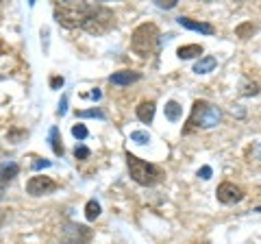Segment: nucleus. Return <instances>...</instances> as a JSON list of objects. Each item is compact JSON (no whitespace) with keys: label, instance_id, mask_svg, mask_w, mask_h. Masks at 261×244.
<instances>
[{"label":"nucleus","instance_id":"nucleus-23","mask_svg":"<svg viewBox=\"0 0 261 244\" xmlns=\"http://www.w3.org/2000/svg\"><path fill=\"white\" fill-rule=\"evenodd\" d=\"M89 155H92V153H89V149H87V146H83V144L76 146V149H74V157H76V159H81V161H85Z\"/></svg>","mask_w":261,"mask_h":244},{"label":"nucleus","instance_id":"nucleus-19","mask_svg":"<svg viewBox=\"0 0 261 244\" xmlns=\"http://www.w3.org/2000/svg\"><path fill=\"white\" fill-rule=\"evenodd\" d=\"M130 142H135V144H148L150 142V135H148V131H133V133H130Z\"/></svg>","mask_w":261,"mask_h":244},{"label":"nucleus","instance_id":"nucleus-15","mask_svg":"<svg viewBox=\"0 0 261 244\" xmlns=\"http://www.w3.org/2000/svg\"><path fill=\"white\" fill-rule=\"evenodd\" d=\"M20 173V168L18 164H5V166H0V185L7 183V181H11V179H15V175Z\"/></svg>","mask_w":261,"mask_h":244},{"label":"nucleus","instance_id":"nucleus-21","mask_svg":"<svg viewBox=\"0 0 261 244\" xmlns=\"http://www.w3.org/2000/svg\"><path fill=\"white\" fill-rule=\"evenodd\" d=\"M257 94H259V85L257 83H244L242 96H257Z\"/></svg>","mask_w":261,"mask_h":244},{"label":"nucleus","instance_id":"nucleus-25","mask_svg":"<svg viewBox=\"0 0 261 244\" xmlns=\"http://www.w3.org/2000/svg\"><path fill=\"white\" fill-rule=\"evenodd\" d=\"M211 173H214V170H211L209 166H202V168L198 170V177H200V179H211Z\"/></svg>","mask_w":261,"mask_h":244},{"label":"nucleus","instance_id":"nucleus-11","mask_svg":"<svg viewBox=\"0 0 261 244\" xmlns=\"http://www.w3.org/2000/svg\"><path fill=\"white\" fill-rule=\"evenodd\" d=\"M154 109H157V105H154V101H142L140 105H137V118H140L142 122H146V125H150L152 118H154Z\"/></svg>","mask_w":261,"mask_h":244},{"label":"nucleus","instance_id":"nucleus-24","mask_svg":"<svg viewBox=\"0 0 261 244\" xmlns=\"http://www.w3.org/2000/svg\"><path fill=\"white\" fill-rule=\"evenodd\" d=\"M157 3V7H161V9H174L178 0H154Z\"/></svg>","mask_w":261,"mask_h":244},{"label":"nucleus","instance_id":"nucleus-9","mask_svg":"<svg viewBox=\"0 0 261 244\" xmlns=\"http://www.w3.org/2000/svg\"><path fill=\"white\" fill-rule=\"evenodd\" d=\"M178 24H181L183 29H190V31H196V33H202V35H214V27L207 22H196L192 18H178Z\"/></svg>","mask_w":261,"mask_h":244},{"label":"nucleus","instance_id":"nucleus-35","mask_svg":"<svg viewBox=\"0 0 261 244\" xmlns=\"http://www.w3.org/2000/svg\"><path fill=\"white\" fill-rule=\"evenodd\" d=\"M0 81H3V77H0Z\"/></svg>","mask_w":261,"mask_h":244},{"label":"nucleus","instance_id":"nucleus-34","mask_svg":"<svg viewBox=\"0 0 261 244\" xmlns=\"http://www.w3.org/2000/svg\"><path fill=\"white\" fill-rule=\"evenodd\" d=\"M202 244H209V242H202Z\"/></svg>","mask_w":261,"mask_h":244},{"label":"nucleus","instance_id":"nucleus-5","mask_svg":"<svg viewBox=\"0 0 261 244\" xmlns=\"http://www.w3.org/2000/svg\"><path fill=\"white\" fill-rule=\"evenodd\" d=\"M126 164H128V173H130V179H133L135 183L140 185H154L159 181V170L154 168L152 164H148V161H144L140 157L130 155V153H126Z\"/></svg>","mask_w":261,"mask_h":244},{"label":"nucleus","instance_id":"nucleus-8","mask_svg":"<svg viewBox=\"0 0 261 244\" xmlns=\"http://www.w3.org/2000/svg\"><path fill=\"white\" fill-rule=\"evenodd\" d=\"M92 238V231L83 225H68L61 231V242L63 244H85Z\"/></svg>","mask_w":261,"mask_h":244},{"label":"nucleus","instance_id":"nucleus-30","mask_svg":"<svg viewBox=\"0 0 261 244\" xmlns=\"http://www.w3.org/2000/svg\"><path fill=\"white\" fill-rule=\"evenodd\" d=\"M5 218H7V209H0V225L5 223Z\"/></svg>","mask_w":261,"mask_h":244},{"label":"nucleus","instance_id":"nucleus-28","mask_svg":"<svg viewBox=\"0 0 261 244\" xmlns=\"http://www.w3.org/2000/svg\"><path fill=\"white\" fill-rule=\"evenodd\" d=\"M48 166H50V161H48V159H39V161H35V164H33V168H35V170H39V168H48Z\"/></svg>","mask_w":261,"mask_h":244},{"label":"nucleus","instance_id":"nucleus-1","mask_svg":"<svg viewBox=\"0 0 261 244\" xmlns=\"http://www.w3.org/2000/svg\"><path fill=\"white\" fill-rule=\"evenodd\" d=\"M159 37H161L159 29L154 27L152 22H144L133 31V35H130V48H133L135 55H140L146 59V57H150L154 51H157Z\"/></svg>","mask_w":261,"mask_h":244},{"label":"nucleus","instance_id":"nucleus-14","mask_svg":"<svg viewBox=\"0 0 261 244\" xmlns=\"http://www.w3.org/2000/svg\"><path fill=\"white\" fill-rule=\"evenodd\" d=\"M48 142H50V146H53V153H55L57 157H61L63 153H65L63 144H61V137H59V129H57V127H53V129H50V135H48Z\"/></svg>","mask_w":261,"mask_h":244},{"label":"nucleus","instance_id":"nucleus-3","mask_svg":"<svg viewBox=\"0 0 261 244\" xmlns=\"http://www.w3.org/2000/svg\"><path fill=\"white\" fill-rule=\"evenodd\" d=\"M218 122H220V109L214 103L194 101V107H192L190 118H187L185 131H192V129H214Z\"/></svg>","mask_w":261,"mask_h":244},{"label":"nucleus","instance_id":"nucleus-33","mask_svg":"<svg viewBox=\"0 0 261 244\" xmlns=\"http://www.w3.org/2000/svg\"><path fill=\"white\" fill-rule=\"evenodd\" d=\"M257 211H261V207H257Z\"/></svg>","mask_w":261,"mask_h":244},{"label":"nucleus","instance_id":"nucleus-6","mask_svg":"<svg viewBox=\"0 0 261 244\" xmlns=\"http://www.w3.org/2000/svg\"><path fill=\"white\" fill-rule=\"evenodd\" d=\"M216 197H218V201L222 203V205H235V203H240L244 199V190L238 188V185L231 183V181H224V183L218 185Z\"/></svg>","mask_w":261,"mask_h":244},{"label":"nucleus","instance_id":"nucleus-10","mask_svg":"<svg viewBox=\"0 0 261 244\" xmlns=\"http://www.w3.org/2000/svg\"><path fill=\"white\" fill-rule=\"evenodd\" d=\"M142 75L140 72H133V70H122V72H113V75L109 77V81L113 85H130L135 83V81H140Z\"/></svg>","mask_w":261,"mask_h":244},{"label":"nucleus","instance_id":"nucleus-20","mask_svg":"<svg viewBox=\"0 0 261 244\" xmlns=\"http://www.w3.org/2000/svg\"><path fill=\"white\" fill-rule=\"evenodd\" d=\"M76 116L79 118H105V111L100 109H85V111H76Z\"/></svg>","mask_w":261,"mask_h":244},{"label":"nucleus","instance_id":"nucleus-7","mask_svg":"<svg viewBox=\"0 0 261 244\" xmlns=\"http://www.w3.org/2000/svg\"><path fill=\"white\" fill-rule=\"evenodd\" d=\"M57 190V183L53 181L50 177H31L29 183H27V192L31 194V197H44V194H50Z\"/></svg>","mask_w":261,"mask_h":244},{"label":"nucleus","instance_id":"nucleus-31","mask_svg":"<svg viewBox=\"0 0 261 244\" xmlns=\"http://www.w3.org/2000/svg\"><path fill=\"white\" fill-rule=\"evenodd\" d=\"M257 155H259V159H261V144L257 146Z\"/></svg>","mask_w":261,"mask_h":244},{"label":"nucleus","instance_id":"nucleus-18","mask_svg":"<svg viewBox=\"0 0 261 244\" xmlns=\"http://www.w3.org/2000/svg\"><path fill=\"white\" fill-rule=\"evenodd\" d=\"M255 24L252 22H244V24H240L238 29H235V35H238L240 39H248V37H252V33H255Z\"/></svg>","mask_w":261,"mask_h":244},{"label":"nucleus","instance_id":"nucleus-16","mask_svg":"<svg viewBox=\"0 0 261 244\" xmlns=\"http://www.w3.org/2000/svg\"><path fill=\"white\" fill-rule=\"evenodd\" d=\"M181 113H183V109H181V105H178L176 101H168L166 103V118L170 122H176L178 118H181Z\"/></svg>","mask_w":261,"mask_h":244},{"label":"nucleus","instance_id":"nucleus-22","mask_svg":"<svg viewBox=\"0 0 261 244\" xmlns=\"http://www.w3.org/2000/svg\"><path fill=\"white\" fill-rule=\"evenodd\" d=\"M72 135H74L76 140H85V137H87L89 133H87L85 125H74V127H72Z\"/></svg>","mask_w":261,"mask_h":244},{"label":"nucleus","instance_id":"nucleus-2","mask_svg":"<svg viewBox=\"0 0 261 244\" xmlns=\"http://www.w3.org/2000/svg\"><path fill=\"white\" fill-rule=\"evenodd\" d=\"M89 11H92V5H87V3H57L55 5V18L65 29L83 27Z\"/></svg>","mask_w":261,"mask_h":244},{"label":"nucleus","instance_id":"nucleus-29","mask_svg":"<svg viewBox=\"0 0 261 244\" xmlns=\"http://www.w3.org/2000/svg\"><path fill=\"white\" fill-rule=\"evenodd\" d=\"M100 96H102V94H100V89H94V92H92V94H89V99H94V101H98V99H100Z\"/></svg>","mask_w":261,"mask_h":244},{"label":"nucleus","instance_id":"nucleus-32","mask_svg":"<svg viewBox=\"0 0 261 244\" xmlns=\"http://www.w3.org/2000/svg\"><path fill=\"white\" fill-rule=\"evenodd\" d=\"M0 201H3V192H0Z\"/></svg>","mask_w":261,"mask_h":244},{"label":"nucleus","instance_id":"nucleus-26","mask_svg":"<svg viewBox=\"0 0 261 244\" xmlns=\"http://www.w3.org/2000/svg\"><path fill=\"white\" fill-rule=\"evenodd\" d=\"M63 83H65L63 77H53V79H50V87H53V89H57V87H63Z\"/></svg>","mask_w":261,"mask_h":244},{"label":"nucleus","instance_id":"nucleus-4","mask_svg":"<svg viewBox=\"0 0 261 244\" xmlns=\"http://www.w3.org/2000/svg\"><path fill=\"white\" fill-rule=\"evenodd\" d=\"M113 24H116V15H113L109 7L92 5V11H89V15L85 18L81 29H85L87 33H92V35H105L107 31L113 29Z\"/></svg>","mask_w":261,"mask_h":244},{"label":"nucleus","instance_id":"nucleus-17","mask_svg":"<svg viewBox=\"0 0 261 244\" xmlns=\"http://www.w3.org/2000/svg\"><path fill=\"white\" fill-rule=\"evenodd\" d=\"M100 216V203L98 201H87V205H85V218L87 221H96V218Z\"/></svg>","mask_w":261,"mask_h":244},{"label":"nucleus","instance_id":"nucleus-27","mask_svg":"<svg viewBox=\"0 0 261 244\" xmlns=\"http://www.w3.org/2000/svg\"><path fill=\"white\" fill-rule=\"evenodd\" d=\"M65 111H68V99L63 96V99L59 101V109H57V113H59V116H63Z\"/></svg>","mask_w":261,"mask_h":244},{"label":"nucleus","instance_id":"nucleus-12","mask_svg":"<svg viewBox=\"0 0 261 244\" xmlns=\"http://www.w3.org/2000/svg\"><path fill=\"white\" fill-rule=\"evenodd\" d=\"M216 63H218L216 57H211V55L200 57V59L194 63V72H196V75H209V72H214Z\"/></svg>","mask_w":261,"mask_h":244},{"label":"nucleus","instance_id":"nucleus-13","mask_svg":"<svg viewBox=\"0 0 261 244\" xmlns=\"http://www.w3.org/2000/svg\"><path fill=\"white\" fill-rule=\"evenodd\" d=\"M176 55H178V59H194V57L202 55V46L200 44H187V46L178 48Z\"/></svg>","mask_w":261,"mask_h":244}]
</instances>
